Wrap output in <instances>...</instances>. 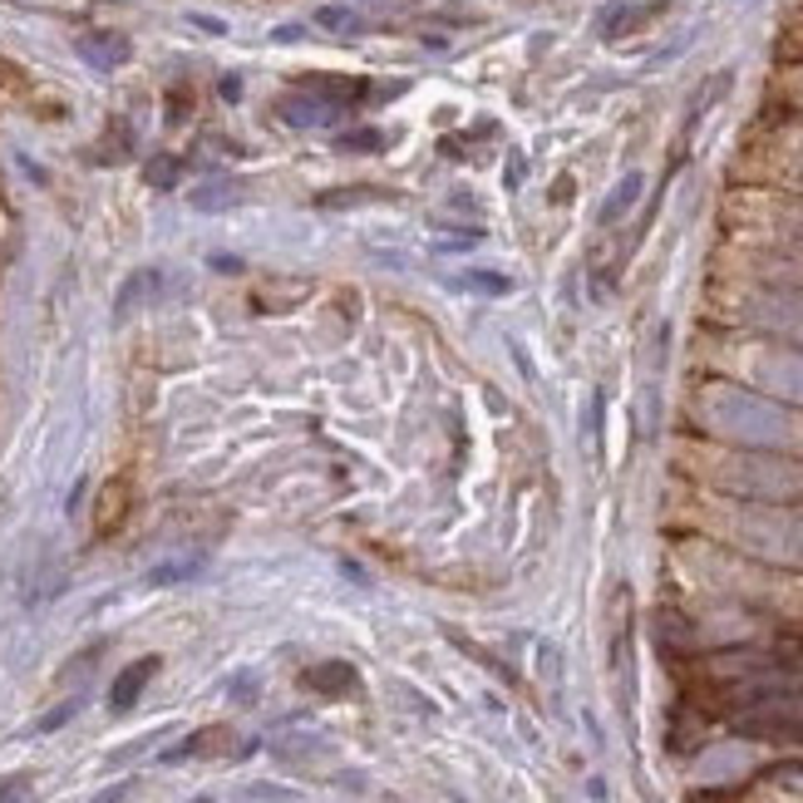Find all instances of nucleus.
<instances>
[{
	"instance_id": "1",
	"label": "nucleus",
	"mask_w": 803,
	"mask_h": 803,
	"mask_svg": "<svg viewBox=\"0 0 803 803\" xmlns=\"http://www.w3.org/2000/svg\"><path fill=\"white\" fill-rule=\"evenodd\" d=\"M159 655H143V661H133V665H124L119 671V680L109 685V710H133V705H139V695H143V685L153 680V675H159Z\"/></svg>"
},
{
	"instance_id": "2",
	"label": "nucleus",
	"mask_w": 803,
	"mask_h": 803,
	"mask_svg": "<svg viewBox=\"0 0 803 803\" xmlns=\"http://www.w3.org/2000/svg\"><path fill=\"white\" fill-rule=\"evenodd\" d=\"M159 287H163V271H153V267L149 271H133V277L119 287V306H114V311H119V316H129V311L143 306V301H149Z\"/></svg>"
},
{
	"instance_id": "3",
	"label": "nucleus",
	"mask_w": 803,
	"mask_h": 803,
	"mask_svg": "<svg viewBox=\"0 0 803 803\" xmlns=\"http://www.w3.org/2000/svg\"><path fill=\"white\" fill-rule=\"evenodd\" d=\"M306 685H311V690H321V695H340V690H356L360 675L350 671V665L330 661V665H316V671H306Z\"/></svg>"
},
{
	"instance_id": "4",
	"label": "nucleus",
	"mask_w": 803,
	"mask_h": 803,
	"mask_svg": "<svg viewBox=\"0 0 803 803\" xmlns=\"http://www.w3.org/2000/svg\"><path fill=\"white\" fill-rule=\"evenodd\" d=\"M80 50L90 55V60L100 65V70H114V65H119L124 55H129V45H124L119 35H94V40H80Z\"/></svg>"
},
{
	"instance_id": "5",
	"label": "nucleus",
	"mask_w": 803,
	"mask_h": 803,
	"mask_svg": "<svg viewBox=\"0 0 803 803\" xmlns=\"http://www.w3.org/2000/svg\"><path fill=\"white\" fill-rule=\"evenodd\" d=\"M247 198V188H228V183H212V188H198L193 193V208L198 212H218V208H232V202H242Z\"/></svg>"
},
{
	"instance_id": "6",
	"label": "nucleus",
	"mask_w": 803,
	"mask_h": 803,
	"mask_svg": "<svg viewBox=\"0 0 803 803\" xmlns=\"http://www.w3.org/2000/svg\"><path fill=\"white\" fill-rule=\"evenodd\" d=\"M202 572V557H188V562H163V567H153L143 582L149 586H168V582H188V577H198Z\"/></svg>"
},
{
	"instance_id": "7",
	"label": "nucleus",
	"mask_w": 803,
	"mask_h": 803,
	"mask_svg": "<svg viewBox=\"0 0 803 803\" xmlns=\"http://www.w3.org/2000/svg\"><path fill=\"white\" fill-rule=\"evenodd\" d=\"M458 287L493 291V296H498V291H508V287H513V281H508V277H493V271H468V277H458Z\"/></svg>"
},
{
	"instance_id": "8",
	"label": "nucleus",
	"mask_w": 803,
	"mask_h": 803,
	"mask_svg": "<svg viewBox=\"0 0 803 803\" xmlns=\"http://www.w3.org/2000/svg\"><path fill=\"white\" fill-rule=\"evenodd\" d=\"M31 799V773H11L0 779V803H25Z\"/></svg>"
},
{
	"instance_id": "9",
	"label": "nucleus",
	"mask_w": 803,
	"mask_h": 803,
	"mask_svg": "<svg viewBox=\"0 0 803 803\" xmlns=\"http://www.w3.org/2000/svg\"><path fill=\"white\" fill-rule=\"evenodd\" d=\"M636 193H641V178H626V183H621V193H616V198L606 202V212H602V218H606V222H616V218H621V212H626V202L636 198Z\"/></svg>"
},
{
	"instance_id": "10",
	"label": "nucleus",
	"mask_w": 803,
	"mask_h": 803,
	"mask_svg": "<svg viewBox=\"0 0 803 803\" xmlns=\"http://www.w3.org/2000/svg\"><path fill=\"white\" fill-rule=\"evenodd\" d=\"M74 714H80V700H65L60 710H50V714H45L40 724H35V730H40V734H50V730H60V724H70Z\"/></svg>"
},
{
	"instance_id": "11",
	"label": "nucleus",
	"mask_w": 803,
	"mask_h": 803,
	"mask_svg": "<svg viewBox=\"0 0 803 803\" xmlns=\"http://www.w3.org/2000/svg\"><path fill=\"white\" fill-rule=\"evenodd\" d=\"M173 173H178V163H173V159H159V163L149 168L153 188H173Z\"/></svg>"
},
{
	"instance_id": "12",
	"label": "nucleus",
	"mask_w": 803,
	"mask_h": 803,
	"mask_svg": "<svg viewBox=\"0 0 803 803\" xmlns=\"http://www.w3.org/2000/svg\"><path fill=\"white\" fill-rule=\"evenodd\" d=\"M340 149L360 153V149H385V143H380V133H350V139H340Z\"/></svg>"
},
{
	"instance_id": "13",
	"label": "nucleus",
	"mask_w": 803,
	"mask_h": 803,
	"mask_svg": "<svg viewBox=\"0 0 803 803\" xmlns=\"http://www.w3.org/2000/svg\"><path fill=\"white\" fill-rule=\"evenodd\" d=\"M321 21H326L330 31H340V25H346V31H356V21H350L346 11H321Z\"/></svg>"
},
{
	"instance_id": "14",
	"label": "nucleus",
	"mask_w": 803,
	"mask_h": 803,
	"mask_svg": "<svg viewBox=\"0 0 803 803\" xmlns=\"http://www.w3.org/2000/svg\"><path fill=\"white\" fill-rule=\"evenodd\" d=\"M212 271H228V277H237L242 261L237 257H222V252H218V257H212Z\"/></svg>"
},
{
	"instance_id": "15",
	"label": "nucleus",
	"mask_w": 803,
	"mask_h": 803,
	"mask_svg": "<svg viewBox=\"0 0 803 803\" xmlns=\"http://www.w3.org/2000/svg\"><path fill=\"white\" fill-rule=\"evenodd\" d=\"M124 793H129V783H114V789H104V793H100V799H90V803H119V799H124Z\"/></svg>"
},
{
	"instance_id": "16",
	"label": "nucleus",
	"mask_w": 803,
	"mask_h": 803,
	"mask_svg": "<svg viewBox=\"0 0 803 803\" xmlns=\"http://www.w3.org/2000/svg\"><path fill=\"white\" fill-rule=\"evenodd\" d=\"M198 803H208V799H198Z\"/></svg>"
}]
</instances>
